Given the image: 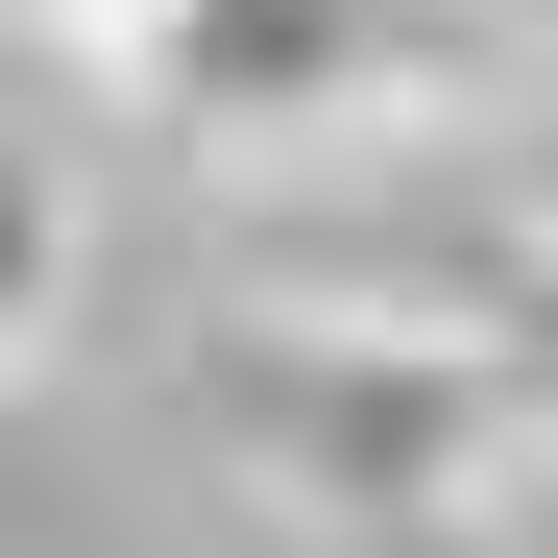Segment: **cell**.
Segmentation results:
<instances>
[{
  "instance_id": "1",
  "label": "cell",
  "mask_w": 558,
  "mask_h": 558,
  "mask_svg": "<svg viewBox=\"0 0 558 558\" xmlns=\"http://www.w3.org/2000/svg\"><path fill=\"white\" fill-rule=\"evenodd\" d=\"M195 413H219V461L267 510H364V534L486 510L510 461L558 437V389L486 316H437V292H243L195 340Z\"/></svg>"
},
{
  "instance_id": "2",
  "label": "cell",
  "mask_w": 558,
  "mask_h": 558,
  "mask_svg": "<svg viewBox=\"0 0 558 558\" xmlns=\"http://www.w3.org/2000/svg\"><path fill=\"white\" fill-rule=\"evenodd\" d=\"M461 49H486V0H170L122 98L170 146H364V122H413Z\"/></svg>"
},
{
  "instance_id": "3",
  "label": "cell",
  "mask_w": 558,
  "mask_h": 558,
  "mask_svg": "<svg viewBox=\"0 0 558 558\" xmlns=\"http://www.w3.org/2000/svg\"><path fill=\"white\" fill-rule=\"evenodd\" d=\"M49 316H73V170H49L25 122H0V364H25Z\"/></svg>"
},
{
  "instance_id": "4",
  "label": "cell",
  "mask_w": 558,
  "mask_h": 558,
  "mask_svg": "<svg viewBox=\"0 0 558 558\" xmlns=\"http://www.w3.org/2000/svg\"><path fill=\"white\" fill-rule=\"evenodd\" d=\"M510 219H534V243H558V98H534V122H510Z\"/></svg>"
}]
</instances>
